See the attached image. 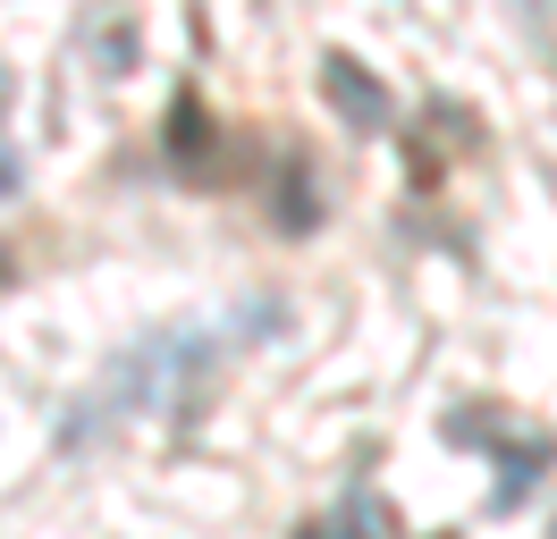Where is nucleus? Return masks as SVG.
<instances>
[{"instance_id":"obj_1","label":"nucleus","mask_w":557,"mask_h":539,"mask_svg":"<svg viewBox=\"0 0 557 539\" xmlns=\"http://www.w3.org/2000/svg\"><path fill=\"white\" fill-rule=\"evenodd\" d=\"M330 101H338V110H355V118H363V127H381V118H388V101H381V85H372V76H363V67H347V60H330Z\"/></svg>"}]
</instances>
